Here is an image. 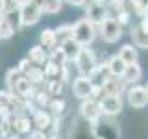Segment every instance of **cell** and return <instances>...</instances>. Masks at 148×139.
I'll use <instances>...</instances> for the list:
<instances>
[{"instance_id": "16", "label": "cell", "mask_w": 148, "mask_h": 139, "mask_svg": "<svg viewBox=\"0 0 148 139\" xmlns=\"http://www.w3.org/2000/svg\"><path fill=\"white\" fill-rule=\"evenodd\" d=\"M21 8V0H0V15H8Z\"/></svg>"}, {"instance_id": "14", "label": "cell", "mask_w": 148, "mask_h": 139, "mask_svg": "<svg viewBox=\"0 0 148 139\" xmlns=\"http://www.w3.org/2000/svg\"><path fill=\"white\" fill-rule=\"evenodd\" d=\"M87 11H89V21L91 22H102L104 21V6L98 2L91 4L89 8H87Z\"/></svg>"}, {"instance_id": "22", "label": "cell", "mask_w": 148, "mask_h": 139, "mask_svg": "<svg viewBox=\"0 0 148 139\" xmlns=\"http://www.w3.org/2000/svg\"><path fill=\"white\" fill-rule=\"evenodd\" d=\"M34 122H35L39 128H46V126H48V122H50V117L45 113V111H37V113H35V119H34Z\"/></svg>"}, {"instance_id": "12", "label": "cell", "mask_w": 148, "mask_h": 139, "mask_svg": "<svg viewBox=\"0 0 148 139\" xmlns=\"http://www.w3.org/2000/svg\"><path fill=\"white\" fill-rule=\"evenodd\" d=\"M108 69H109V72H111V74H115V76H122L124 71H126V63L120 59V56H115V58H111V59H109Z\"/></svg>"}, {"instance_id": "8", "label": "cell", "mask_w": 148, "mask_h": 139, "mask_svg": "<svg viewBox=\"0 0 148 139\" xmlns=\"http://www.w3.org/2000/svg\"><path fill=\"white\" fill-rule=\"evenodd\" d=\"M100 113H102V109H100V104L96 100H85L82 104V115L85 119H89V120H96L100 117Z\"/></svg>"}, {"instance_id": "26", "label": "cell", "mask_w": 148, "mask_h": 139, "mask_svg": "<svg viewBox=\"0 0 148 139\" xmlns=\"http://www.w3.org/2000/svg\"><path fill=\"white\" fill-rule=\"evenodd\" d=\"M0 17H2V15H0Z\"/></svg>"}, {"instance_id": "11", "label": "cell", "mask_w": 148, "mask_h": 139, "mask_svg": "<svg viewBox=\"0 0 148 139\" xmlns=\"http://www.w3.org/2000/svg\"><path fill=\"white\" fill-rule=\"evenodd\" d=\"M56 43H58V35H56V30H43L41 32V46L46 48H54Z\"/></svg>"}, {"instance_id": "23", "label": "cell", "mask_w": 148, "mask_h": 139, "mask_svg": "<svg viewBox=\"0 0 148 139\" xmlns=\"http://www.w3.org/2000/svg\"><path fill=\"white\" fill-rule=\"evenodd\" d=\"M28 124H30V120L24 119V117H17V119H15V130H17L18 133L28 132V130H30V126H28Z\"/></svg>"}, {"instance_id": "7", "label": "cell", "mask_w": 148, "mask_h": 139, "mask_svg": "<svg viewBox=\"0 0 148 139\" xmlns=\"http://www.w3.org/2000/svg\"><path fill=\"white\" fill-rule=\"evenodd\" d=\"M72 89H74V95H76L78 98H89L91 93H92V83H91L89 78L82 76V78H78V80L74 82Z\"/></svg>"}, {"instance_id": "27", "label": "cell", "mask_w": 148, "mask_h": 139, "mask_svg": "<svg viewBox=\"0 0 148 139\" xmlns=\"http://www.w3.org/2000/svg\"><path fill=\"white\" fill-rule=\"evenodd\" d=\"M146 91H148V89H146Z\"/></svg>"}, {"instance_id": "25", "label": "cell", "mask_w": 148, "mask_h": 139, "mask_svg": "<svg viewBox=\"0 0 148 139\" xmlns=\"http://www.w3.org/2000/svg\"><path fill=\"white\" fill-rule=\"evenodd\" d=\"M69 4H72V6H83L85 4V0H67Z\"/></svg>"}, {"instance_id": "4", "label": "cell", "mask_w": 148, "mask_h": 139, "mask_svg": "<svg viewBox=\"0 0 148 139\" xmlns=\"http://www.w3.org/2000/svg\"><path fill=\"white\" fill-rule=\"evenodd\" d=\"M100 109L108 115H115L122 109V102H120L119 95H106L104 98L100 100Z\"/></svg>"}, {"instance_id": "15", "label": "cell", "mask_w": 148, "mask_h": 139, "mask_svg": "<svg viewBox=\"0 0 148 139\" xmlns=\"http://www.w3.org/2000/svg\"><path fill=\"white\" fill-rule=\"evenodd\" d=\"M119 56H120V59H122L126 65H130V63H135V59H137V50L133 48V46L126 45V46H122V48H120Z\"/></svg>"}, {"instance_id": "24", "label": "cell", "mask_w": 148, "mask_h": 139, "mask_svg": "<svg viewBox=\"0 0 148 139\" xmlns=\"http://www.w3.org/2000/svg\"><path fill=\"white\" fill-rule=\"evenodd\" d=\"M32 139H46V136H45V132H34Z\"/></svg>"}, {"instance_id": "18", "label": "cell", "mask_w": 148, "mask_h": 139, "mask_svg": "<svg viewBox=\"0 0 148 139\" xmlns=\"http://www.w3.org/2000/svg\"><path fill=\"white\" fill-rule=\"evenodd\" d=\"M61 0H43L41 2V9L45 13H58L61 9Z\"/></svg>"}, {"instance_id": "17", "label": "cell", "mask_w": 148, "mask_h": 139, "mask_svg": "<svg viewBox=\"0 0 148 139\" xmlns=\"http://www.w3.org/2000/svg\"><path fill=\"white\" fill-rule=\"evenodd\" d=\"M28 59H30L32 63H45L46 61V52L43 46H34V48L30 50V54H28Z\"/></svg>"}, {"instance_id": "9", "label": "cell", "mask_w": 148, "mask_h": 139, "mask_svg": "<svg viewBox=\"0 0 148 139\" xmlns=\"http://www.w3.org/2000/svg\"><path fill=\"white\" fill-rule=\"evenodd\" d=\"M61 50H63V54H65V58H67V59H76V58H78V54L82 52V45L78 43V41H74L72 37H71V39L63 41Z\"/></svg>"}, {"instance_id": "21", "label": "cell", "mask_w": 148, "mask_h": 139, "mask_svg": "<svg viewBox=\"0 0 148 139\" xmlns=\"http://www.w3.org/2000/svg\"><path fill=\"white\" fill-rule=\"evenodd\" d=\"M72 32H74V26H59L56 30V35H58V41H67L72 37Z\"/></svg>"}, {"instance_id": "6", "label": "cell", "mask_w": 148, "mask_h": 139, "mask_svg": "<svg viewBox=\"0 0 148 139\" xmlns=\"http://www.w3.org/2000/svg\"><path fill=\"white\" fill-rule=\"evenodd\" d=\"M76 61H78V69H80L82 74H91L92 71H95V65H96L95 63V56H92L89 50L82 48V52L78 54Z\"/></svg>"}, {"instance_id": "5", "label": "cell", "mask_w": 148, "mask_h": 139, "mask_svg": "<svg viewBox=\"0 0 148 139\" xmlns=\"http://www.w3.org/2000/svg\"><path fill=\"white\" fill-rule=\"evenodd\" d=\"M128 102L132 108H145L148 104V91L143 87H133L128 91Z\"/></svg>"}, {"instance_id": "3", "label": "cell", "mask_w": 148, "mask_h": 139, "mask_svg": "<svg viewBox=\"0 0 148 139\" xmlns=\"http://www.w3.org/2000/svg\"><path fill=\"white\" fill-rule=\"evenodd\" d=\"M100 35H102V39L108 41V43L117 41L119 37L122 35V28H120L119 21H115V19H106V21H102Z\"/></svg>"}, {"instance_id": "10", "label": "cell", "mask_w": 148, "mask_h": 139, "mask_svg": "<svg viewBox=\"0 0 148 139\" xmlns=\"http://www.w3.org/2000/svg\"><path fill=\"white\" fill-rule=\"evenodd\" d=\"M98 120V119H96ZM100 122V120H98ZM102 124V128H104V132L102 133H96V137L98 139H117L119 137V128H117V124L113 122V120H104V122H100Z\"/></svg>"}, {"instance_id": "13", "label": "cell", "mask_w": 148, "mask_h": 139, "mask_svg": "<svg viewBox=\"0 0 148 139\" xmlns=\"http://www.w3.org/2000/svg\"><path fill=\"white\" fill-rule=\"evenodd\" d=\"M122 78H124V82H137L139 78H141V67H139L137 63L126 65V71H124Z\"/></svg>"}, {"instance_id": "20", "label": "cell", "mask_w": 148, "mask_h": 139, "mask_svg": "<svg viewBox=\"0 0 148 139\" xmlns=\"http://www.w3.org/2000/svg\"><path fill=\"white\" fill-rule=\"evenodd\" d=\"M13 34H15L13 26L6 21V17H0V39H8V37H11Z\"/></svg>"}, {"instance_id": "1", "label": "cell", "mask_w": 148, "mask_h": 139, "mask_svg": "<svg viewBox=\"0 0 148 139\" xmlns=\"http://www.w3.org/2000/svg\"><path fill=\"white\" fill-rule=\"evenodd\" d=\"M18 13H21L22 26H28V24H35V22H39L43 9H41V6L37 2H34V0H24V2H21Z\"/></svg>"}, {"instance_id": "19", "label": "cell", "mask_w": 148, "mask_h": 139, "mask_svg": "<svg viewBox=\"0 0 148 139\" xmlns=\"http://www.w3.org/2000/svg\"><path fill=\"white\" fill-rule=\"evenodd\" d=\"M133 41H135L139 46L146 48L148 46V32H145L143 28H135V30H133Z\"/></svg>"}, {"instance_id": "2", "label": "cell", "mask_w": 148, "mask_h": 139, "mask_svg": "<svg viewBox=\"0 0 148 139\" xmlns=\"http://www.w3.org/2000/svg\"><path fill=\"white\" fill-rule=\"evenodd\" d=\"M72 39L78 41L80 45H89L95 39V26L89 19H82L74 24V32H72Z\"/></svg>"}]
</instances>
